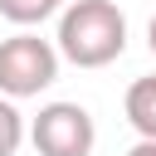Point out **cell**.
<instances>
[{"label": "cell", "instance_id": "1", "mask_svg": "<svg viewBox=\"0 0 156 156\" xmlns=\"http://www.w3.org/2000/svg\"><path fill=\"white\" fill-rule=\"evenodd\" d=\"M54 44L78 68H107L127 49V15L112 0H68L58 15Z\"/></svg>", "mask_w": 156, "mask_h": 156}, {"label": "cell", "instance_id": "2", "mask_svg": "<svg viewBox=\"0 0 156 156\" xmlns=\"http://www.w3.org/2000/svg\"><path fill=\"white\" fill-rule=\"evenodd\" d=\"M58 44L39 39L29 29L0 39V98L20 102V98H39L44 88L58 83Z\"/></svg>", "mask_w": 156, "mask_h": 156}, {"label": "cell", "instance_id": "3", "mask_svg": "<svg viewBox=\"0 0 156 156\" xmlns=\"http://www.w3.org/2000/svg\"><path fill=\"white\" fill-rule=\"evenodd\" d=\"M29 141L39 156H93L98 127L83 102H44L29 122Z\"/></svg>", "mask_w": 156, "mask_h": 156}, {"label": "cell", "instance_id": "4", "mask_svg": "<svg viewBox=\"0 0 156 156\" xmlns=\"http://www.w3.org/2000/svg\"><path fill=\"white\" fill-rule=\"evenodd\" d=\"M122 112H127V122H132V132L141 141H156V73H146V78H136L127 88Z\"/></svg>", "mask_w": 156, "mask_h": 156}, {"label": "cell", "instance_id": "5", "mask_svg": "<svg viewBox=\"0 0 156 156\" xmlns=\"http://www.w3.org/2000/svg\"><path fill=\"white\" fill-rule=\"evenodd\" d=\"M58 5H63V0H0V15H5L10 24H20V29H34V24H44L49 15H63Z\"/></svg>", "mask_w": 156, "mask_h": 156}, {"label": "cell", "instance_id": "6", "mask_svg": "<svg viewBox=\"0 0 156 156\" xmlns=\"http://www.w3.org/2000/svg\"><path fill=\"white\" fill-rule=\"evenodd\" d=\"M20 141H24V117L10 98H0V156H15Z\"/></svg>", "mask_w": 156, "mask_h": 156}, {"label": "cell", "instance_id": "7", "mask_svg": "<svg viewBox=\"0 0 156 156\" xmlns=\"http://www.w3.org/2000/svg\"><path fill=\"white\" fill-rule=\"evenodd\" d=\"M127 156H156V141H136V146H132Z\"/></svg>", "mask_w": 156, "mask_h": 156}, {"label": "cell", "instance_id": "8", "mask_svg": "<svg viewBox=\"0 0 156 156\" xmlns=\"http://www.w3.org/2000/svg\"><path fill=\"white\" fill-rule=\"evenodd\" d=\"M146 44H151V54H156V15H151V24H146Z\"/></svg>", "mask_w": 156, "mask_h": 156}]
</instances>
